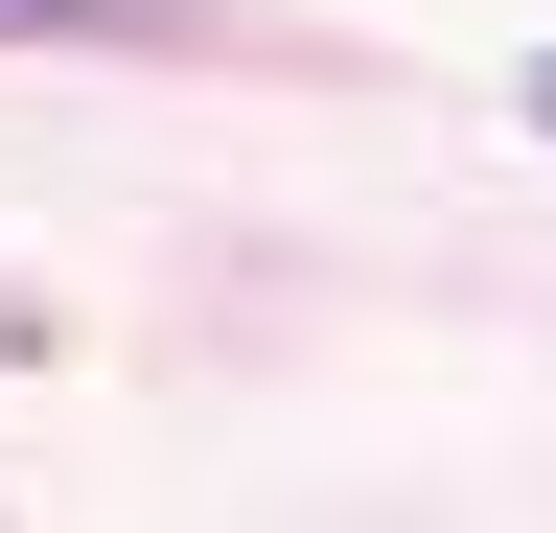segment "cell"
I'll return each instance as SVG.
<instances>
[{
    "mask_svg": "<svg viewBox=\"0 0 556 533\" xmlns=\"http://www.w3.org/2000/svg\"><path fill=\"white\" fill-rule=\"evenodd\" d=\"M533 140H556V47H533Z\"/></svg>",
    "mask_w": 556,
    "mask_h": 533,
    "instance_id": "2",
    "label": "cell"
},
{
    "mask_svg": "<svg viewBox=\"0 0 556 533\" xmlns=\"http://www.w3.org/2000/svg\"><path fill=\"white\" fill-rule=\"evenodd\" d=\"M0 47H163V0H0Z\"/></svg>",
    "mask_w": 556,
    "mask_h": 533,
    "instance_id": "1",
    "label": "cell"
}]
</instances>
